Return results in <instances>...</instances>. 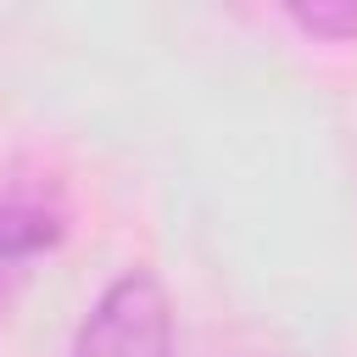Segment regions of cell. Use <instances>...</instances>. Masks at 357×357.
Segmentation results:
<instances>
[{
    "label": "cell",
    "instance_id": "cell-1",
    "mask_svg": "<svg viewBox=\"0 0 357 357\" xmlns=\"http://www.w3.org/2000/svg\"><path fill=\"white\" fill-rule=\"evenodd\" d=\"M67 357H173V301L151 268H123L84 312Z\"/></svg>",
    "mask_w": 357,
    "mask_h": 357
},
{
    "label": "cell",
    "instance_id": "cell-2",
    "mask_svg": "<svg viewBox=\"0 0 357 357\" xmlns=\"http://www.w3.org/2000/svg\"><path fill=\"white\" fill-rule=\"evenodd\" d=\"M67 234V212L50 190H6L0 195V301L17 290V279L50 257Z\"/></svg>",
    "mask_w": 357,
    "mask_h": 357
},
{
    "label": "cell",
    "instance_id": "cell-3",
    "mask_svg": "<svg viewBox=\"0 0 357 357\" xmlns=\"http://www.w3.org/2000/svg\"><path fill=\"white\" fill-rule=\"evenodd\" d=\"M284 17L318 39H357V0H312V6L296 0V6H284Z\"/></svg>",
    "mask_w": 357,
    "mask_h": 357
}]
</instances>
